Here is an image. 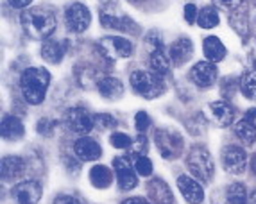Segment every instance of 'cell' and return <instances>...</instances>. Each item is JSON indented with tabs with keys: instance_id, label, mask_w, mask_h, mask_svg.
I'll return each instance as SVG.
<instances>
[{
	"instance_id": "cell-40",
	"label": "cell",
	"mask_w": 256,
	"mask_h": 204,
	"mask_svg": "<svg viewBox=\"0 0 256 204\" xmlns=\"http://www.w3.org/2000/svg\"><path fill=\"white\" fill-rule=\"evenodd\" d=\"M184 20L188 24H194L197 20V8L194 4H186L184 6Z\"/></svg>"
},
{
	"instance_id": "cell-29",
	"label": "cell",
	"mask_w": 256,
	"mask_h": 204,
	"mask_svg": "<svg viewBox=\"0 0 256 204\" xmlns=\"http://www.w3.org/2000/svg\"><path fill=\"white\" fill-rule=\"evenodd\" d=\"M226 197L230 200V204H248V190H246V184L244 183H233L226 190Z\"/></svg>"
},
{
	"instance_id": "cell-41",
	"label": "cell",
	"mask_w": 256,
	"mask_h": 204,
	"mask_svg": "<svg viewBox=\"0 0 256 204\" xmlns=\"http://www.w3.org/2000/svg\"><path fill=\"white\" fill-rule=\"evenodd\" d=\"M54 204H82V202L72 196H60L54 200Z\"/></svg>"
},
{
	"instance_id": "cell-46",
	"label": "cell",
	"mask_w": 256,
	"mask_h": 204,
	"mask_svg": "<svg viewBox=\"0 0 256 204\" xmlns=\"http://www.w3.org/2000/svg\"><path fill=\"white\" fill-rule=\"evenodd\" d=\"M251 170H252V174H254V178H256V154L252 156V160H251Z\"/></svg>"
},
{
	"instance_id": "cell-1",
	"label": "cell",
	"mask_w": 256,
	"mask_h": 204,
	"mask_svg": "<svg viewBox=\"0 0 256 204\" xmlns=\"http://www.w3.org/2000/svg\"><path fill=\"white\" fill-rule=\"evenodd\" d=\"M48 82H50V74L45 68L32 66L24 70L20 77V88L30 106H38L45 100Z\"/></svg>"
},
{
	"instance_id": "cell-23",
	"label": "cell",
	"mask_w": 256,
	"mask_h": 204,
	"mask_svg": "<svg viewBox=\"0 0 256 204\" xmlns=\"http://www.w3.org/2000/svg\"><path fill=\"white\" fill-rule=\"evenodd\" d=\"M111 181H113V174H111V170L106 165H95L90 170V183L98 190L108 188L111 184Z\"/></svg>"
},
{
	"instance_id": "cell-35",
	"label": "cell",
	"mask_w": 256,
	"mask_h": 204,
	"mask_svg": "<svg viewBox=\"0 0 256 204\" xmlns=\"http://www.w3.org/2000/svg\"><path fill=\"white\" fill-rule=\"evenodd\" d=\"M146 45L152 50H158V48H163V38L160 30H150L149 34L146 36Z\"/></svg>"
},
{
	"instance_id": "cell-13",
	"label": "cell",
	"mask_w": 256,
	"mask_h": 204,
	"mask_svg": "<svg viewBox=\"0 0 256 204\" xmlns=\"http://www.w3.org/2000/svg\"><path fill=\"white\" fill-rule=\"evenodd\" d=\"M178 188H180L181 196L184 197V200L190 204H201L204 199V190L196 179L188 178V176H180L178 178Z\"/></svg>"
},
{
	"instance_id": "cell-20",
	"label": "cell",
	"mask_w": 256,
	"mask_h": 204,
	"mask_svg": "<svg viewBox=\"0 0 256 204\" xmlns=\"http://www.w3.org/2000/svg\"><path fill=\"white\" fill-rule=\"evenodd\" d=\"M202 52H204L206 60H210L212 63H218L226 58L228 50L226 47L222 45V42L217 36H208V38L202 42Z\"/></svg>"
},
{
	"instance_id": "cell-6",
	"label": "cell",
	"mask_w": 256,
	"mask_h": 204,
	"mask_svg": "<svg viewBox=\"0 0 256 204\" xmlns=\"http://www.w3.org/2000/svg\"><path fill=\"white\" fill-rule=\"evenodd\" d=\"M97 50L106 60H124V58H129L132 54V43L128 38H122V36H104V38L98 40Z\"/></svg>"
},
{
	"instance_id": "cell-38",
	"label": "cell",
	"mask_w": 256,
	"mask_h": 204,
	"mask_svg": "<svg viewBox=\"0 0 256 204\" xmlns=\"http://www.w3.org/2000/svg\"><path fill=\"white\" fill-rule=\"evenodd\" d=\"M63 162H64V166L68 168V172L72 176H76L77 172H79V168H81V160H74V158H70V156H64L63 158Z\"/></svg>"
},
{
	"instance_id": "cell-17",
	"label": "cell",
	"mask_w": 256,
	"mask_h": 204,
	"mask_svg": "<svg viewBox=\"0 0 256 204\" xmlns=\"http://www.w3.org/2000/svg\"><path fill=\"white\" fill-rule=\"evenodd\" d=\"M192 54H194V45L188 38L176 40L170 45V48H168V56H170V60L174 61V64H178V66L186 63V61L192 58Z\"/></svg>"
},
{
	"instance_id": "cell-47",
	"label": "cell",
	"mask_w": 256,
	"mask_h": 204,
	"mask_svg": "<svg viewBox=\"0 0 256 204\" xmlns=\"http://www.w3.org/2000/svg\"><path fill=\"white\" fill-rule=\"evenodd\" d=\"M129 2H132V4H138V2H144V0H129Z\"/></svg>"
},
{
	"instance_id": "cell-11",
	"label": "cell",
	"mask_w": 256,
	"mask_h": 204,
	"mask_svg": "<svg viewBox=\"0 0 256 204\" xmlns=\"http://www.w3.org/2000/svg\"><path fill=\"white\" fill-rule=\"evenodd\" d=\"M42 196V184L36 181H24L11 190V197L16 204H38Z\"/></svg>"
},
{
	"instance_id": "cell-33",
	"label": "cell",
	"mask_w": 256,
	"mask_h": 204,
	"mask_svg": "<svg viewBox=\"0 0 256 204\" xmlns=\"http://www.w3.org/2000/svg\"><path fill=\"white\" fill-rule=\"evenodd\" d=\"M110 142L115 149H131L132 145V140L128 134H124V132H113L110 136Z\"/></svg>"
},
{
	"instance_id": "cell-3",
	"label": "cell",
	"mask_w": 256,
	"mask_h": 204,
	"mask_svg": "<svg viewBox=\"0 0 256 204\" xmlns=\"http://www.w3.org/2000/svg\"><path fill=\"white\" fill-rule=\"evenodd\" d=\"M131 86L138 95L146 98H156L165 92V82L162 76L154 72H146V70H136L131 74Z\"/></svg>"
},
{
	"instance_id": "cell-28",
	"label": "cell",
	"mask_w": 256,
	"mask_h": 204,
	"mask_svg": "<svg viewBox=\"0 0 256 204\" xmlns=\"http://www.w3.org/2000/svg\"><path fill=\"white\" fill-rule=\"evenodd\" d=\"M197 24L202 27V29H214L218 26V13L217 9L212 8V6H206L199 11L197 14Z\"/></svg>"
},
{
	"instance_id": "cell-14",
	"label": "cell",
	"mask_w": 256,
	"mask_h": 204,
	"mask_svg": "<svg viewBox=\"0 0 256 204\" xmlns=\"http://www.w3.org/2000/svg\"><path fill=\"white\" fill-rule=\"evenodd\" d=\"M74 150H76V156L81 160V162H95L102 156V149L98 142L92 140L88 136H81L79 140L74 144Z\"/></svg>"
},
{
	"instance_id": "cell-21",
	"label": "cell",
	"mask_w": 256,
	"mask_h": 204,
	"mask_svg": "<svg viewBox=\"0 0 256 204\" xmlns=\"http://www.w3.org/2000/svg\"><path fill=\"white\" fill-rule=\"evenodd\" d=\"M24 132H26V129H24V124H22L20 118L13 115L2 116V136H4V140H20Z\"/></svg>"
},
{
	"instance_id": "cell-16",
	"label": "cell",
	"mask_w": 256,
	"mask_h": 204,
	"mask_svg": "<svg viewBox=\"0 0 256 204\" xmlns=\"http://www.w3.org/2000/svg\"><path fill=\"white\" fill-rule=\"evenodd\" d=\"M27 168V163L20 156H6L2 160V178L4 181H13L24 176Z\"/></svg>"
},
{
	"instance_id": "cell-26",
	"label": "cell",
	"mask_w": 256,
	"mask_h": 204,
	"mask_svg": "<svg viewBox=\"0 0 256 204\" xmlns=\"http://www.w3.org/2000/svg\"><path fill=\"white\" fill-rule=\"evenodd\" d=\"M42 58L45 61H48V63H52V64L61 63V60L64 58V47L61 45V43L54 42V40H48V42L43 43Z\"/></svg>"
},
{
	"instance_id": "cell-9",
	"label": "cell",
	"mask_w": 256,
	"mask_h": 204,
	"mask_svg": "<svg viewBox=\"0 0 256 204\" xmlns=\"http://www.w3.org/2000/svg\"><path fill=\"white\" fill-rule=\"evenodd\" d=\"M66 126L76 134H88L95 128V115L84 108H72L66 111Z\"/></svg>"
},
{
	"instance_id": "cell-24",
	"label": "cell",
	"mask_w": 256,
	"mask_h": 204,
	"mask_svg": "<svg viewBox=\"0 0 256 204\" xmlns=\"http://www.w3.org/2000/svg\"><path fill=\"white\" fill-rule=\"evenodd\" d=\"M100 24L106 29H116V30L131 29V32H134V29H136V26L128 16H115V14H108V13H100Z\"/></svg>"
},
{
	"instance_id": "cell-37",
	"label": "cell",
	"mask_w": 256,
	"mask_h": 204,
	"mask_svg": "<svg viewBox=\"0 0 256 204\" xmlns=\"http://www.w3.org/2000/svg\"><path fill=\"white\" fill-rule=\"evenodd\" d=\"M54 128H56V122H52V120H48V118L40 120L38 126H36L38 132H42V134H45V136H50L52 131H54Z\"/></svg>"
},
{
	"instance_id": "cell-4",
	"label": "cell",
	"mask_w": 256,
	"mask_h": 204,
	"mask_svg": "<svg viewBox=\"0 0 256 204\" xmlns=\"http://www.w3.org/2000/svg\"><path fill=\"white\" fill-rule=\"evenodd\" d=\"M186 165H188V170H190L199 181H202V183H210V181L214 179V172H215L214 158H212L210 150L204 149V147H194V149L188 152Z\"/></svg>"
},
{
	"instance_id": "cell-36",
	"label": "cell",
	"mask_w": 256,
	"mask_h": 204,
	"mask_svg": "<svg viewBox=\"0 0 256 204\" xmlns=\"http://www.w3.org/2000/svg\"><path fill=\"white\" fill-rule=\"evenodd\" d=\"M131 147H132V152L134 154H142V156H146V152L149 150V142H147V138L144 134H138L136 142H134Z\"/></svg>"
},
{
	"instance_id": "cell-31",
	"label": "cell",
	"mask_w": 256,
	"mask_h": 204,
	"mask_svg": "<svg viewBox=\"0 0 256 204\" xmlns=\"http://www.w3.org/2000/svg\"><path fill=\"white\" fill-rule=\"evenodd\" d=\"M240 88V81L238 79H235V77H228V79H224L220 84V94L224 95L226 98H231L233 95L236 94V90Z\"/></svg>"
},
{
	"instance_id": "cell-7",
	"label": "cell",
	"mask_w": 256,
	"mask_h": 204,
	"mask_svg": "<svg viewBox=\"0 0 256 204\" xmlns=\"http://www.w3.org/2000/svg\"><path fill=\"white\" fill-rule=\"evenodd\" d=\"M220 160L224 170H228L233 176L244 174L246 165H248V154L238 145H228V147H224L220 152Z\"/></svg>"
},
{
	"instance_id": "cell-44",
	"label": "cell",
	"mask_w": 256,
	"mask_h": 204,
	"mask_svg": "<svg viewBox=\"0 0 256 204\" xmlns=\"http://www.w3.org/2000/svg\"><path fill=\"white\" fill-rule=\"evenodd\" d=\"M246 118H249V120H256V108H254V110H249L248 113H246Z\"/></svg>"
},
{
	"instance_id": "cell-27",
	"label": "cell",
	"mask_w": 256,
	"mask_h": 204,
	"mask_svg": "<svg viewBox=\"0 0 256 204\" xmlns=\"http://www.w3.org/2000/svg\"><path fill=\"white\" fill-rule=\"evenodd\" d=\"M240 90L251 100H256V64L252 68H249L248 72L244 74L240 79Z\"/></svg>"
},
{
	"instance_id": "cell-19",
	"label": "cell",
	"mask_w": 256,
	"mask_h": 204,
	"mask_svg": "<svg viewBox=\"0 0 256 204\" xmlns=\"http://www.w3.org/2000/svg\"><path fill=\"white\" fill-rule=\"evenodd\" d=\"M97 90L104 98H110V100H116L124 95V84L115 77H102L97 82Z\"/></svg>"
},
{
	"instance_id": "cell-45",
	"label": "cell",
	"mask_w": 256,
	"mask_h": 204,
	"mask_svg": "<svg viewBox=\"0 0 256 204\" xmlns=\"http://www.w3.org/2000/svg\"><path fill=\"white\" fill-rule=\"evenodd\" d=\"M249 204H256V190H252L249 194Z\"/></svg>"
},
{
	"instance_id": "cell-5",
	"label": "cell",
	"mask_w": 256,
	"mask_h": 204,
	"mask_svg": "<svg viewBox=\"0 0 256 204\" xmlns=\"http://www.w3.org/2000/svg\"><path fill=\"white\" fill-rule=\"evenodd\" d=\"M154 142L158 145V150L165 160H176L183 152V136L172 129H158L154 132Z\"/></svg>"
},
{
	"instance_id": "cell-25",
	"label": "cell",
	"mask_w": 256,
	"mask_h": 204,
	"mask_svg": "<svg viewBox=\"0 0 256 204\" xmlns=\"http://www.w3.org/2000/svg\"><path fill=\"white\" fill-rule=\"evenodd\" d=\"M235 134L238 136L240 140L244 142L246 145H251V144H254V140H256V126H254V122L252 120H249V118H240L238 122L235 124Z\"/></svg>"
},
{
	"instance_id": "cell-22",
	"label": "cell",
	"mask_w": 256,
	"mask_h": 204,
	"mask_svg": "<svg viewBox=\"0 0 256 204\" xmlns=\"http://www.w3.org/2000/svg\"><path fill=\"white\" fill-rule=\"evenodd\" d=\"M149 66L154 74L158 76H165L170 70V56L165 54V48H158V50L150 52V60H149Z\"/></svg>"
},
{
	"instance_id": "cell-42",
	"label": "cell",
	"mask_w": 256,
	"mask_h": 204,
	"mask_svg": "<svg viewBox=\"0 0 256 204\" xmlns=\"http://www.w3.org/2000/svg\"><path fill=\"white\" fill-rule=\"evenodd\" d=\"M32 0H9V6L14 9H26Z\"/></svg>"
},
{
	"instance_id": "cell-15",
	"label": "cell",
	"mask_w": 256,
	"mask_h": 204,
	"mask_svg": "<svg viewBox=\"0 0 256 204\" xmlns=\"http://www.w3.org/2000/svg\"><path fill=\"white\" fill-rule=\"evenodd\" d=\"M147 194L152 204H174V196H172L168 184L160 178H154L147 184Z\"/></svg>"
},
{
	"instance_id": "cell-39",
	"label": "cell",
	"mask_w": 256,
	"mask_h": 204,
	"mask_svg": "<svg viewBox=\"0 0 256 204\" xmlns=\"http://www.w3.org/2000/svg\"><path fill=\"white\" fill-rule=\"evenodd\" d=\"M215 6H217L218 9H235V8H238L240 4H242V0H212Z\"/></svg>"
},
{
	"instance_id": "cell-2",
	"label": "cell",
	"mask_w": 256,
	"mask_h": 204,
	"mask_svg": "<svg viewBox=\"0 0 256 204\" xmlns=\"http://www.w3.org/2000/svg\"><path fill=\"white\" fill-rule=\"evenodd\" d=\"M22 29L32 40H45L48 38L56 29L54 14L43 11V9H27L20 14Z\"/></svg>"
},
{
	"instance_id": "cell-34",
	"label": "cell",
	"mask_w": 256,
	"mask_h": 204,
	"mask_svg": "<svg viewBox=\"0 0 256 204\" xmlns=\"http://www.w3.org/2000/svg\"><path fill=\"white\" fill-rule=\"evenodd\" d=\"M134 128H136L138 134H144L150 128V116L147 115L146 111H138L136 113V116H134Z\"/></svg>"
},
{
	"instance_id": "cell-32",
	"label": "cell",
	"mask_w": 256,
	"mask_h": 204,
	"mask_svg": "<svg viewBox=\"0 0 256 204\" xmlns=\"http://www.w3.org/2000/svg\"><path fill=\"white\" fill-rule=\"evenodd\" d=\"M95 126L100 131H110V129L116 128V120L108 113H98V115H95Z\"/></svg>"
},
{
	"instance_id": "cell-30",
	"label": "cell",
	"mask_w": 256,
	"mask_h": 204,
	"mask_svg": "<svg viewBox=\"0 0 256 204\" xmlns=\"http://www.w3.org/2000/svg\"><path fill=\"white\" fill-rule=\"evenodd\" d=\"M134 170H136V174H140V178H149L152 174V163L147 156H142V154H134Z\"/></svg>"
},
{
	"instance_id": "cell-12",
	"label": "cell",
	"mask_w": 256,
	"mask_h": 204,
	"mask_svg": "<svg viewBox=\"0 0 256 204\" xmlns=\"http://www.w3.org/2000/svg\"><path fill=\"white\" fill-rule=\"evenodd\" d=\"M113 168H115L116 181H118L120 190H132L136 186V170L132 166V163L129 162V158H115L113 162Z\"/></svg>"
},
{
	"instance_id": "cell-8",
	"label": "cell",
	"mask_w": 256,
	"mask_h": 204,
	"mask_svg": "<svg viewBox=\"0 0 256 204\" xmlns=\"http://www.w3.org/2000/svg\"><path fill=\"white\" fill-rule=\"evenodd\" d=\"M64 22L72 32H84L92 24L90 9L79 2H74L64 11Z\"/></svg>"
},
{
	"instance_id": "cell-48",
	"label": "cell",
	"mask_w": 256,
	"mask_h": 204,
	"mask_svg": "<svg viewBox=\"0 0 256 204\" xmlns=\"http://www.w3.org/2000/svg\"><path fill=\"white\" fill-rule=\"evenodd\" d=\"M100 4H108V2H111V0H98Z\"/></svg>"
},
{
	"instance_id": "cell-43",
	"label": "cell",
	"mask_w": 256,
	"mask_h": 204,
	"mask_svg": "<svg viewBox=\"0 0 256 204\" xmlns=\"http://www.w3.org/2000/svg\"><path fill=\"white\" fill-rule=\"evenodd\" d=\"M122 204H150L147 199H144V197H129V199L122 200Z\"/></svg>"
},
{
	"instance_id": "cell-10",
	"label": "cell",
	"mask_w": 256,
	"mask_h": 204,
	"mask_svg": "<svg viewBox=\"0 0 256 204\" xmlns=\"http://www.w3.org/2000/svg\"><path fill=\"white\" fill-rule=\"evenodd\" d=\"M217 66L212 61H199L190 70V81L197 88H212L215 84V81H217Z\"/></svg>"
},
{
	"instance_id": "cell-18",
	"label": "cell",
	"mask_w": 256,
	"mask_h": 204,
	"mask_svg": "<svg viewBox=\"0 0 256 204\" xmlns=\"http://www.w3.org/2000/svg\"><path fill=\"white\" fill-rule=\"evenodd\" d=\"M210 113H212V118H214L218 126H222V128L233 124V120H235V110H233L226 100L210 102Z\"/></svg>"
}]
</instances>
